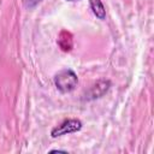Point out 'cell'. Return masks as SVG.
<instances>
[{"instance_id": "6da1fadb", "label": "cell", "mask_w": 154, "mask_h": 154, "mask_svg": "<svg viewBox=\"0 0 154 154\" xmlns=\"http://www.w3.org/2000/svg\"><path fill=\"white\" fill-rule=\"evenodd\" d=\"M77 83L78 77L76 72L71 69H64L54 76V85L63 94L72 91L77 87Z\"/></svg>"}, {"instance_id": "7a4b0ae2", "label": "cell", "mask_w": 154, "mask_h": 154, "mask_svg": "<svg viewBox=\"0 0 154 154\" xmlns=\"http://www.w3.org/2000/svg\"><path fill=\"white\" fill-rule=\"evenodd\" d=\"M82 122L79 119L76 118H70V119H65L64 122H61L59 125H57L55 128L52 129L51 131V136L53 138L67 135V134H73L77 132L82 129Z\"/></svg>"}, {"instance_id": "3957f363", "label": "cell", "mask_w": 154, "mask_h": 154, "mask_svg": "<svg viewBox=\"0 0 154 154\" xmlns=\"http://www.w3.org/2000/svg\"><path fill=\"white\" fill-rule=\"evenodd\" d=\"M109 88H111L109 79H99L83 94L82 100L83 101H93V100L100 99L109 90Z\"/></svg>"}, {"instance_id": "277c9868", "label": "cell", "mask_w": 154, "mask_h": 154, "mask_svg": "<svg viewBox=\"0 0 154 154\" xmlns=\"http://www.w3.org/2000/svg\"><path fill=\"white\" fill-rule=\"evenodd\" d=\"M57 43L63 52H70L73 47V37L67 30H61L58 35Z\"/></svg>"}, {"instance_id": "5b68a950", "label": "cell", "mask_w": 154, "mask_h": 154, "mask_svg": "<svg viewBox=\"0 0 154 154\" xmlns=\"http://www.w3.org/2000/svg\"><path fill=\"white\" fill-rule=\"evenodd\" d=\"M89 5H90V8L94 16H96V18L99 19L106 18V8L101 0H89Z\"/></svg>"}, {"instance_id": "8992f818", "label": "cell", "mask_w": 154, "mask_h": 154, "mask_svg": "<svg viewBox=\"0 0 154 154\" xmlns=\"http://www.w3.org/2000/svg\"><path fill=\"white\" fill-rule=\"evenodd\" d=\"M42 0H23V2H24V6L26 7V8H32V7H35L38 2H41Z\"/></svg>"}, {"instance_id": "52a82bcc", "label": "cell", "mask_w": 154, "mask_h": 154, "mask_svg": "<svg viewBox=\"0 0 154 154\" xmlns=\"http://www.w3.org/2000/svg\"><path fill=\"white\" fill-rule=\"evenodd\" d=\"M67 1H77V0H67Z\"/></svg>"}]
</instances>
